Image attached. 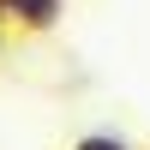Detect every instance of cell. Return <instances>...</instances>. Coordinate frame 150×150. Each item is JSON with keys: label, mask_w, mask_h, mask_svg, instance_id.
Instances as JSON below:
<instances>
[{"label": "cell", "mask_w": 150, "mask_h": 150, "mask_svg": "<svg viewBox=\"0 0 150 150\" xmlns=\"http://www.w3.org/2000/svg\"><path fill=\"white\" fill-rule=\"evenodd\" d=\"M6 6H12V30L24 36H48L66 18V0H6Z\"/></svg>", "instance_id": "cell-1"}, {"label": "cell", "mask_w": 150, "mask_h": 150, "mask_svg": "<svg viewBox=\"0 0 150 150\" xmlns=\"http://www.w3.org/2000/svg\"><path fill=\"white\" fill-rule=\"evenodd\" d=\"M66 150H132V144L120 138V132H108V126H96V132H78V138H72Z\"/></svg>", "instance_id": "cell-2"}, {"label": "cell", "mask_w": 150, "mask_h": 150, "mask_svg": "<svg viewBox=\"0 0 150 150\" xmlns=\"http://www.w3.org/2000/svg\"><path fill=\"white\" fill-rule=\"evenodd\" d=\"M0 48H6V30H0Z\"/></svg>", "instance_id": "cell-3"}, {"label": "cell", "mask_w": 150, "mask_h": 150, "mask_svg": "<svg viewBox=\"0 0 150 150\" xmlns=\"http://www.w3.org/2000/svg\"><path fill=\"white\" fill-rule=\"evenodd\" d=\"M144 150H150V144H144Z\"/></svg>", "instance_id": "cell-4"}]
</instances>
